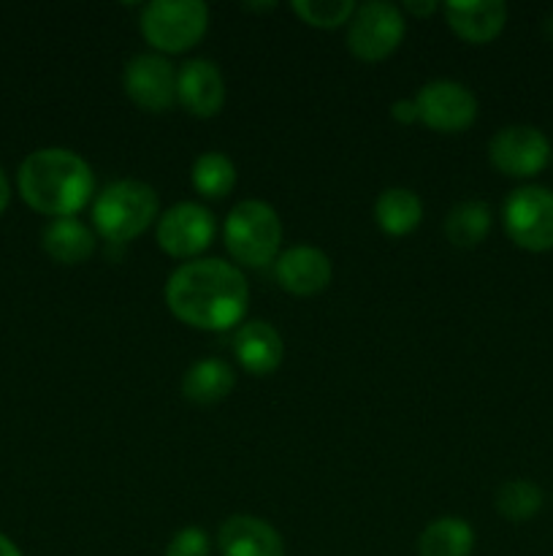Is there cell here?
<instances>
[{
  "mask_svg": "<svg viewBox=\"0 0 553 556\" xmlns=\"http://www.w3.org/2000/svg\"><path fill=\"white\" fill-rule=\"evenodd\" d=\"M249 286L242 269L222 258L184 261L166 282V307L184 326L228 331L242 324Z\"/></svg>",
  "mask_w": 553,
  "mask_h": 556,
  "instance_id": "obj_1",
  "label": "cell"
},
{
  "mask_svg": "<svg viewBox=\"0 0 553 556\" xmlns=\"http://www.w3.org/2000/svg\"><path fill=\"white\" fill-rule=\"evenodd\" d=\"M16 182L25 204L52 220L76 217V212L85 210L95 195V174L90 163L65 147H43L30 152L22 161Z\"/></svg>",
  "mask_w": 553,
  "mask_h": 556,
  "instance_id": "obj_2",
  "label": "cell"
},
{
  "mask_svg": "<svg viewBox=\"0 0 553 556\" xmlns=\"http://www.w3.org/2000/svg\"><path fill=\"white\" fill-rule=\"evenodd\" d=\"M160 217V199L141 179L108 182L92 201V226L108 242H133Z\"/></svg>",
  "mask_w": 553,
  "mask_h": 556,
  "instance_id": "obj_3",
  "label": "cell"
},
{
  "mask_svg": "<svg viewBox=\"0 0 553 556\" xmlns=\"http://www.w3.org/2000/svg\"><path fill=\"white\" fill-rule=\"evenodd\" d=\"M228 253L242 266H266L280 255L282 220L271 204L260 199L239 201L222 226Z\"/></svg>",
  "mask_w": 553,
  "mask_h": 556,
  "instance_id": "obj_4",
  "label": "cell"
},
{
  "mask_svg": "<svg viewBox=\"0 0 553 556\" xmlns=\"http://www.w3.org/2000/svg\"><path fill=\"white\" fill-rule=\"evenodd\" d=\"M139 27L157 54L188 52L209 30V5L204 0H152L141 9Z\"/></svg>",
  "mask_w": 553,
  "mask_h": 556,
  "instance_id": "obj_5",
  "label": "cell"
},
{
  "mask_svg": "<svg viewBox=\"0 0 553 556\" xmlns=\"http://www.w3.org/2000/svg\"><path fill=\"white\" fill-rule=\"evenodd\" d=\"M502 226L510 242L526 253L553 250V190L545 185H520L504 199Z\"/></svg>",
  "mask_w": 553,
  "mask_h": 556,
  "instance_id": "obj_6",
  "label": "cell"
},
{
  "mask_svg": "<svg viewBox=\"0 0 553 556\" xmlns=\"http://www.w3.org/2000/svg\"><path fill=\"white\" fill-rule=\"evenodd\" d=\"M407 33L404 11L396 3L372 0L358 5L347 22V49L361 63H380L399 49Z\"/></svg>",
  "mask_w": 553,
  "mask_h": 556,
  "instance_id": "obj_7",
  "label": "cell"
},
{
  "mask_svg": "<svg viewBox=\"0 0 553 556\" xmlns=\"http://www.w3.org/2000/svg\"><path fill=\"white\" fill-rule=\"evenodd\" d=\"M551 141L537 125H504L488 141V161L504 177H537L551 163Z\"/></svg>",
  "mask_w": 553,
  "mask_h": 556,
  "instance_id": "obj_8",
  "label": "cell"
},
{
  "mask_svg": "<svg viewBox=\"0 0 553 556\" xmlns=\"http://www.w3.org/2000/svg\"><path fill=\"white\" fill-rule=\"evenodd\" d=\"M417 123L437 134H464L477 119V98L466 85L453 79H434L415 96Z\"/></svg>",
  "mask_w": 553,
  "mask_h": 556,
  "instance_id": "obj_9",
  "label": "cell"
},
{
  "mask_svg": "<svg viewBox=\"0 0 553 556\" xmlns=\"http://www.w3.org/2000/svg\"><path fill=\"white\" fill-rule=\"evenodd\" d=\"M215 215L195 201H179L157 217V244L171 258L195 261L215 239Z\"/></svg>",
  "mask_w": 553,
  "mask_h": 556,
  "instance_id": "obj_10",
  "label": "cell"
},
{
  "mask_svg": "<svg viewBox=\"0 0 553 556\" xmlns=\"http://www.w3.org/2000/svg\"><path fill=\"white\" fill-rule=\"evenodd\" d=\"M123 90L139 109L160 114L177 103V68L166 54H136L125 63Z\"/></svg>",
  "mask_w": 553,
  "mask_h": 556,
  "instance_id": "obj_11",
  "label": "cell"
},
{
  "mask_svg": "<svg viewBox=\"0 0 553 556\" xmlns=\"http://www.w3.org/2000/svg\"><path fill=\"white\" fill-rule=\"evenodd\" d=\"M177 103L193 117H215L226 106V79L211 60L195 58L177 71Z\"/></svg>",
  "mask_w": 553,
  "mask_h": 556,
  "instance_id": "obj_12",
  "label": "cell"
},
{
  "mask_svg": "<svg viewBox=\"0 0 553 556\" xmlns=\"http://www.w3.org/2000/svg\"><path fill=\"white\" fill-rule=\"evenodd\" d=\"M331 258L312 244H296L276 255L274 277L282 291L293 296H318L331 282Z\"/></svg>",
  "mask_w": 553,
  "mask_h": 556,
  "instance_id": "obj_13",
  "label": "cell"
},
{
  "mask_svg": "<svg viewBox=\"0 0 553 556\" xmlns=\"http://www.w3.org/2000/svg\"><path fill=\"white\" fill-rule=\"evenodd\" d=\"M222 556H285V541L266 519L249 514L228 516L217 530Z\"/></svg>",
  "mask_w": 553,
  "mask_h": 556,
  "instance_id": "obj_14",
  "label": "cell"
},
{
  "mask_svg": "<svg viewBox=\"0 0 553 556\" xmlns=\"http://www.w3.org/2000/svg\"><path fill=\"white\" fill-rule=\"evenodd\" d=\"M445 22L466 43H491L507 25V3L502 0H448Z\"/></svg>",
  "mask_w": 553,
  "mask_h": 556,
  "instance_id": "obj_15",
  "label": "cell"
},
{
  "mask_svg": "<svg viewBox=\"0 0 553 556\" xmlns=\"http://www.w3.org/2000/svg\"><path fill=\"white\" fill-rule=\"evenodd\" d=\"M233 353L239 367L247 369L249 375H271L280 369L285 342L269 320H247L233 334Z\"/></svg>",
  "mask_w": 553,
  "mask_h": 556,
  "instance_id": "obj_16",
  "label": "cell"
},
{
  "mask_svg": "<svg viewBox=\"0 0 553 556\" xmlns=\"http://www.w3.org/2000/svg\"><path fill=\"white\" fill-rule=\"evenodd\" d=\"M41 244L52 261L76 266L92 258L98 239L79 217H57V220H49V226L43 228Z\"/></svg>",
  "mask_w": 553,
  "mask_h": 556,
  "instance_id": "obj_17",
  "label": "cell"
},
{
  "mask_svg": "<svg viewBox=\"0 0 553 556\" xmlns=\"http://www.w3.org/2000/svg\"><path fill=\"white\" fill-rule=\"evenodd\" d=\"M236 386V372L222 358H201L190 364L182 375V396L193 405H215L222 402Z\"/></svg>",
  "mask_w": 553,
  "mask_h": 556,
  "instance_id": "obj_18",
  "label": "cell"
},
{
  "mask_svg": "<svg viewBox=\"0 0 553 556\" xmlns=\"http://www.w3.org/2000/svg\"><path fill=\"white\" fill-rule=\"evenodd\" d=\"M374 220L388 237H407L423 220V201L410 188H388L374 201Z\"/></svg>",
  "mask_w": 553,
  "mask_h": 556,
  "instance_id": "obj_19",
  "label": "cell"
},
{
  "mask_svg": "<svg viewBox=\"0 0 553 556\" xmlns=\"http://www.w3.org/2000/svg\"><path fill=\"white\" fill-rule=\"evenodd\" d=\"M475 552V530L459 516L434 519L417 538L421 556H472Z\"/></svg>",
  "mask_w": 553,
  "mask_h": 556,
  "instance_id": "obj_20",
  "label": "cell"
},
{
  "mask_svg": "<svg viewBox=\"0 0 553 556\" xmlns=\"http://www.w3.org/2000/svg\"><path fill=\"white\" fill-rule=\"evenodd\" d=\"M491 223H493L491 206H488L486 201L466 199V201H459V204L445 215L442 231L450 244L470 250V248H477V244L488 237Z\"/></svg>",
  "mask_w": 553,
  "mask_h": 556,
  "instance_id": "obj_21",
  "label": "cell"
},
{
  "mask_svg": "<svg viewBox=\"0 0 553 556\" xmlns=\"http://www.w3.org/2000/svg\"><path fill=\"white\" fill-rule=\"evenodd\" d=\"M542 503H545L542 489L537 483L526 481V478L504 481L497 489V494H493V508L510 525H526V521H531L542 510Z\"/></svg>",
  "mask_w": 553,
  "mask_h": 556,
  "instance_id": "obj_22",
  "label": "cell"
},
{
  "mask_svg": "<svg viewBox=\"0 0 553 556\" xmlns=\"http://www.w3.org/2000/svg\"><path fill=\"white\" fill-rule=\"evenodd\" d=\"M190 179L204 199H226L236 188V166L222 152H204L195 157Z\"/></svg>",
  "mask_w": 553,
  "mask_h": 556,
  "instance_id": "obj_23",
  "label": "cell"
},
{
  "mask_svg": "<svg viewBox=\"0 0 553 556\" xmlns=\"http://www.w3.org/2000/svg\"><path fill=\"white\" fill-rule=\"evenodd\" d=\"M291 9L309 27L334 30V27L347 25L352 20L358 5L352 0H293Z\"/></svg>",
  "mask_w": 553,
  "mask_h": 556,
  "instance_id": "obj_24",
  "label": "cell"
},
{
  "mask_svg": "<svg viewBox=\"0 0 553 556\" xmlns=\"http://www.w3.org/2000/svg\"><path fill=\"white\" fill-rule=\"evenodd\" d=\"M166 556H211V543L201 527H182L168 541Z\"/></svg>",
  "mask_w": 553,
  "mask_h": 556,
  "instance_id": "obj_25",
  "label": "cell"
},
{
  "mask_svg": "<svg viewBox=\"0 0 553 556\" xmlns=\"http://www.w3.org/2000/svg\"><path fill=\"white\" fill-rule=\"evenodd\" d=\"M390 117L396 119V123L407 125V123H417V106H415V98H401V101H396L394 106H390Z\"/></svg>",
  "mask_w": 553,
  "mask_h": 556,
  "instance_id": "obj_26",
  "label": "cell"
},
{
  "mask_svg": "<svg viewBox=\"0 0 553 556\" xmlns=\"http://www.w3.org/2000/svg\"><path fill=\"white\" fill-rule=\"evenodd\" d=\"M439 9H442V5L434 3V0H407L404 9L401 11H407V14H412V16H428Z\"/></svg>",
  "mask_w": 553,
  "mask_h": 556,
  "instance_id": "obj_27",
  "label": "cell"
},
{
  "mask_svg": "<svg viewBox=\"0 0 553 556\" xmlns=\"http://www.w3.org/2000/svg\"><path fill=\"white\" fill-rule=\"evenodd\" d=\"M9 199H11V185H9V179H5L3 168H0V212L9 206Z\"/></svg>",
  "mask_w": 553,
  "mask_h": 556,
  "instance_id": "obj_28",
  "label": "cell"
},
{
  "mask_svg": "<svg viewBox=\"0 0 553 556\" xmlns=\"http://www.w3.org/2000/svg\"><path fill=\"white\" fill-rule=\"evenodd\" d=\"M0 556H22L20 548H16V543L11 541V538H5L3 532H0Z\"/></svg>",
  "mask_w": 553,
  "mask_h": 556,
  "instance_id": "obj_29",
  "label": "cell"
},
{
  "mask_svg": "<svg viewBox=\"0 0 553 556\" xmlns=\"http://www.w3.org/2000/svg\"><path fill=\"white\" fill-rule=\"evenodd\" d=\"M545 36L553 41V14L545 16Z\"/></svg>",
  "mask_w": 553,
  "mask_h": 556,
  "instance_id": "obj_30",
  "label": "cell"
}]
</instances>
